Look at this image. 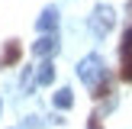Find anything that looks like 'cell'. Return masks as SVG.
I'll list each match as a JSON object with an SVG mask.
<instances>
[{
  "label": "cell",
  "instance_id": "1",
  "mask_svg": "<svg viewBox=\"0 0 132 129\" xmlns=\"http://www.w3.org/2000/svg\"><path fill=\"white\" fill-rule=\"evenodd\" d=\"M116 26V13H113V6H106V3H100L94 13H90V29H94V36H110V29Z\"/></svg>",
  "mask_w": 132,
  "mask_h": 129
},
{
  "label": "cell",
  "instance_id": "2",
  "mask_svg": "<svg viewBox=\"0 0 132 129\" xmlns=\"http://www.w3.org/2000/svg\"><path fill=\"white\" fill-rule=\"evenodd\" d=\"M106 74V68H103V61H100V55H87L81 64H77V77H81L87 87H94L100 77Z\"/></svg>",
  "mask_w": 132,
  "mask_h": 129
},
{
  "label": "cell",
  "instance_id": "3",
  "mask_svg": "<svg viewBox=\"0 0 132 129\" xmlns=\"http://www.w3.org/2000/svg\"><path fill=\"white\" fill-rule=\"evenodd\" d=\"M119 77L132 84V26H126L122 42H119Z\"/></svg>",
  "mask_w": 132,
  "mask_h": 129
},
{
  "label": "cell",
  "instance_id": "4",
  "mask_svg": "<svg viewBox=\"0 0 132 129\" xmlns=\"http://www.w3.org/2000/svg\"><path fill=\"white\" fill-rule=\"evenodd\" d=\"M23 49H19V39H6L3 42V52H0V68H13L19 61Z\"/></svg>",
  "mask_w": 132,
  "mask_h": 129
},
{
  "label": "cell",
  "instance_id": "5",
  "mask_svg": "<svg viewBox=\"0 0 132 129\" xmlns=\"http://www.w3.org/2000/svg\"><path fill=\"white\" fill-rule=\"evenodd\" d=\"M55 52H58V39L52 36V32H42V39L32 45V55L36 58H48V55H55Z\"/></svg>",
  "mask_w": 132,
  "mask_h": 129
},
{
  "label": "cell",
  "instance_id": "6",
  "mask_svg": "<svg viewBox=\"0 0 132 129\" xmlns=\"http://www.w3.org/2000/svg\"><path fill=\"white\" fill-rule=\"evenodd\" d=\"M36 29L39 32H55L58 29V10H55V6H48V10L36 19Z\"/></svg>",
  "mask_w": 132,
  "mask_h": 129
},
{
  "label": "cell",
  "instance_id": "7",
  "mask_svg": "<svg viewBox=\"0 0 132 129\" xmlns=\"http://www.w3.org/2000/svg\"><path fill=\"white\" fill-rule=\"evenodd\" d=\"M110 94H113V77H110V71H106V74L90 87V97H94V100H103V97H110Z\"/></svg>",
  "mask_w": 132,
  "mask_h": 129
},
{
  "label": "cell",
  "instance_id": "8",
  "mask_svg": "<svg viewBox=\"0 0 132 129\" xmlns=\"http://www.w3.org/2000/svg\"><path fill=\"white\" fill-rule=\"evenodd\" d=\"M55 81V64L45 58L42 64H39V71H36V84H52Z\"/></svg>",
  "mask_w": 132,
  "mask_h": 129
},
{
  "label": "cell",
  "instance_id": "9",
  "mask_svg": "<svg viewBox=\"0 0 132 129\" xmlns=\"http://www.w3.org/2000/svg\"><path fill=\"white\" fill-rule=\"evenodd\" d=\"M55 107L58 110H71V107H74V94H71V87H61L55 94Z\"/></svg>",
  "mask_w": 132,
  "mask_h": 129
},
{
  "label": "cell",
  "instance_id": "10",
  "mask_svg": "<svg viewBox=\"0 0 132 129\" xmlns=\"http://www.w3.org/2000/svg\"><path fill=\"white\" fill-rule=\"evenodd\" d=\"M32 84H36V77H32L29 68H26V71H23V90H32Z\"/></svg>",
  "mask_w": 132,
  "mask_h": 129
},
{
  "label": "cell",
  "instance_id": "11",
  "mask_svg": "<svg viewBox=\"0 0 132 129\" xmlns=\"http://www.w3.org/2000/svg\"><path fill=\"white\" fill-rule=\"evenodd\" d=\"M87 129H103V123H100V113H94V116L87 119Z\"/></svg>",
  "mask_w": 132,
  "mask_h": 129
},
{
  "label": "cell",
  "instance_id": "12",
  "mask_svg": "<svg viewBox=\"0 0 132 129\" xmlns=\"http://www.w3.org/2000/svg\"><path fill=\"white\" fill-rule=\"evenodd\" d=\"M0 110H3V103H0Z\"/></svg>",
  "mask_w": 132,
  "mask_h": 129
}]
</instances>
